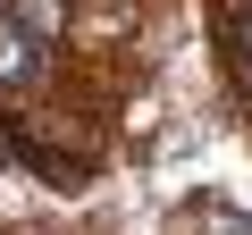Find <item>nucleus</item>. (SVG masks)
Listing matches in <instances>:
<instances>
[{
	"label": "nucleus",
	"instance_id": "f03ea898",
	"mask_svg": "<svg viewBox=\"0 0 252 235\" xmlns=\"http://www.w3.org/2000/svg\"><path fill=\"white\" fill-rule=\"evenodd\" d=\"M235 51H244V67H252V0H244V17H235Z\"/></svg>",
	"mask_w": 252,
	"mask_h": 235
},
{
	"label": "nucleus",
	"instance_id": "f257e3e1",
	"mask_svg": "<svg viewBox=\"0 0 252 235\" xmlns=\"http://www.w3.org/2000/svg\"><path fill=\"white\" fill-rule=\"evenodd\" d=\"M9 17H17L26 42H51V34L67 26V0H9Z\"/></svg>",
	"mask_w": 252,
	"mask_h": 235
}]
</instances>
